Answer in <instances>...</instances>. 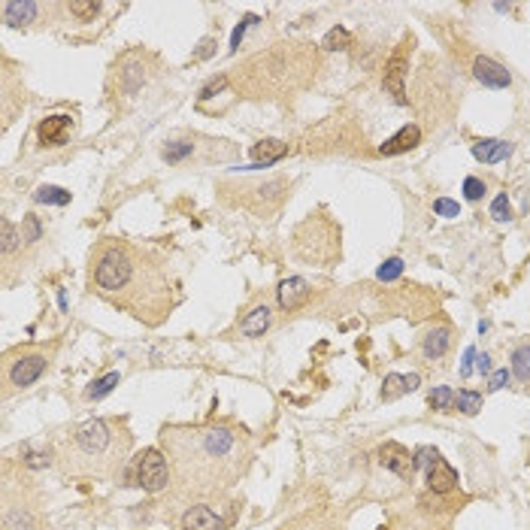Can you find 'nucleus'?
Wrapping results in <instances>:
<instances>
[{
	"mask_svg": "<svg viewBox=\"0 0 530 530\" xmlns=\"http://www.w3.org/2000/svg\"><path fill=\"white\" fill-rule=\"evenodd\" d=\"M88 282L109 306L134 315L149 327H158L161 321L170 319L179 300L176 279L164 255L115 237L100 240L91 249Z\"/></svg>",
	"mask_w": 530,
	"mask_h": 530,
	"instance_id": "1",
	"label": "nucleus"
},
{
	"mask_svg": "<svg viewBox=\"0 0 530 530\" xmlns=\"http://www.w3.org/2000/svg\"><path fill=\"white\" fill-rule=\"evenodd\" d=\"M176 488L191 497L224 494L246 476L252 446L233 424H170L161 430Z\"/></svg>",
	"mask_w": 530,
	"mask_h": 530,
	"instance_id": "2",
	"label": "nucleus"
},
{
	"mask_svg": "<svg viewBox=\"0 0 530 530\" xmlns=\"http://www.w3.org/2000/svg\"><path fill=\"white\" fill-rule=\"evenodd\" d=\"M130 430L119 418H91L73 428L58 443L55 458L67 476L79 479H113L130 454Z\"/></svg>",
	"mask_w": 530,
	"mask_h": 530,
	"instance_id": "3",
	"label": "nucleus"
},
{
	"mask_svg": "<svg viewBox=\"0 0 530 530\" xmlns=\"http://www.w3.org/2000/svg\"><path fill=\"white\" fill-rule=\"evenodd\" d=\"M291 67H315V55L303 46H285L267 55H257L233 76L237 88L249 91L252 97H273V91H291L300 82L297 70Z\"/></svg>",
	"mask_w": 530,
	"mask_h": 530,
	"instance_id": "4",
	"label": "nucleus"
},
{
	"mask_svg": "<svg viewBox=\"0 0 530 530\" xmlns=\"http://www.w3.org/2000/svg\"><path fill=\"white\" fill-rule=\"evenodd\" d=\"M233 191H240L237 203L246 206L249 212L255 216H270V212L279 209V203L288 197V179L276 176V179H267V182H242Z\"/></svg>",
	"mask_w": 530,
	"mask_h": 530,
	"instance_id": "5",
	"label": "nucleus"
},
{
	"mask_svg": "<svg viewBox=\"0 0 530 530\" xmlns=\"http://www.w3.org/2000/svg\"><path fill=\"white\" fill-rule=\"evenodd\" d=\"M49 358L43 352H21V355H6L3 360V382H6V394L12 388H27L46 373Z\"/></svg>",
	"mask_w": 530,
	"mask_h": 530,
	"instance_id": "6",
	"label": "nucleus"
},
{
	"mask_svg": "<svg viewBox=\"0 0 530 530\" xmlns=\"http://www.w3.org/2000/svg\"><path fill=\"white\" fill-rule=\"evenodd\" d=\"M173 482L170 476V461L164 458L161 448H143V454H137V485L149 494H161L167 485Z\"/></svg>",
	"mask_w": 530,
	"mask_h": 530,
	"instance_id": "7",
	"label": "nucleus"
},
{
	"mask_svg": "<svg viewBox=\"0 0 530 530\" xmlns=\"http://www.w3.org/2000/svg\"><path fill=\"white\" fill-rule=\"evenodd\" d=\"M149 76H152V55H146V51H128L115 64V85L128 97L149 82Z\"/></svg>",
	"mask_w": 530,
	"mask_h": 530,
	"instance_id": "8",
	"label": "nucleus"
},
{
	"mask_svg": "<svg viewBox=\"0 0 530 530\" xmlns=\"http://www.w3.org/2000/svg\"><path fill=\"white\" fill-rule=\"evenodd\" d=\"M182 530H227V518H222L209 503H194L182 512Z\"/></svg>",
	"mask_w": 530,
	"mask_h": 530,
	"instance_id": "9",
	"label": "nucleus"
},
{
	"mask_svg": "<svg viewBox=\"0 0 530 530\" xmlns=\"http://www.w3.org/2000/svg\"><path fill=\"white\" fill-rule=\"evenodd\" d=\"M379 463L385 470H391L394 476H400V479H412V473H415V458L409 454V448H403L400 443H385L379 448Z\"/></svg>",
	"mask_w": 530,
	"mask_h": 530,
	"instance_id": "10",
	"label": "nucleus"
},
{
	"mask_svg": "<svg viewBox=\"0 0 530 530\" xmlns=\"http://www.w3.org/2000/svg\"><path fill=\"white\" fill-rule=\"evenodd\" d=\"M424 470H428V488L433 494H448V491L458 488V470H454L446 458H439V452L433 454Z\"/></svg>",
	"mask_w": 530,
	"mask_h": 530,
	"instance_id": "11",
	"label": "nucleus"
},
{
	"mask_svg": "<svg viewBox=\"0 0 530 530\" xmlns=\"http://www.w3.org/2000/svg\"><path fill=\"white\" fill-rule=\"evenodd\" d=\"M473 76L479 79L485 88H509L512 85V73L506 70L500 61H494V58H485V55H479L473 61Z\"/></svg>",
	"mask_w": 530,
	"mask_h": 530,
	"instance_id": "12",
	"label": "nucleus"
},
{
	"mask_svg": "<svg viewBox=\"0 0 530 530\" xmlns=\"http://www.w3.org/2000/svg\"><path fill=\"white\" fill-rule=\"evenodd\" d=\"M309 297H312V288H309V282L300 276H288V279H282V285H279V306H282L285 312L300 309Z\"/></svg>",
	"mask_w": 530,
	"mask_h": 530,
	"instance_id": "13",
	"label": "nucleus"
},
{
	"mask_svg": "<svg viewBox=\"0 0 530 530\" xmlns=\"http://www.w3.org/2000/svg\"><path fill=\"white\" fill-rule=\"evenodd\" d=\"M40 10H43V3H36V0H6L3 3V21L10 27H27L31 21H36Z\"/></svg>",
	"mask_w": 530,
	"mask_h": 530,
	"instance_id": "14",
	"label": "nucleus"
},
{
	"mask_svg": "<svg viewBox=\"0 0 530 530\" xmlns=\"http://www.w3.org/2000/svg\"><path fill=\"white\" fill-rule=\"evenodd\" d=\"M403 76H406V49H397L385 67V88L397 97V103H406V88H403Z\"/></svg>",
	"mask_w": 530,
	"mask_h": 530,
	"instance_id": "15",
	"label": "nucleus"
},
{
	"mask_svg": "<svg viewBox=\"0 0 530 530\" xmlns=\"http://www.w3.org/2000/svg\"><path fill=\"white\" fill-rule=\"evenodd\" d=\"M70 115H49L36 124V137H40L43 146H61L70 134Z\"/></svg>",
	"mask_w": 530,
	"mask_h": 530,
	"instance_id": "16",
	"label": "nucleus"
},
{
	"mask_svg": "<svg viewBox=\"0 0 530 530\" xmlns=\"http://www.w3.org/2000/svg\"><path fill=\"white\" fill-rule=\"evenodd\" d=\"M512 154V143L506 139H479L473 143V158L482 161V164H500Z\"/></svg>",
	"mask_w": 530,
	"mask_h": 530,
	"instance_id": "17",
	"label": "nucleus"
},
{
	"mask_svg": "<svg viewBox=\"0 0 530 530\" xmlns=\"http://www.w3.org/2000/svg\"><path fill=\"white\" fill-rule=\"evenodd\" d=\"M270 321H273V309L267 303H257L246 312V319L240 321V334L242 336H264V330L270 327Z\"/></svg>",
	"mask_w": 530,
	"mask_h": 530,
	"instance_id": "18",
	"label": "nucleus"
},
{
	"mask_svg": "<svg viewBox=\"0 0 530 530\" xmlns=\"http://www.w3.org/2000/svg\"><path fill=\"white\" fill-rule=\"evenodd\" d=\"M418 143H422V130H418V124H406V128L397 130L388 143L379 146V154H400V152L415 149Z\"/></svg>",
	"mask_w": 530,
	"mask_h": 530,
	"instance_id": "19",
	"label": "nucleus"
},
{
	"mask_svg": "<svg viewBox=\"0 0 530 530\" xmlns=\"http://www.w3.org/2000/svg\"><path fill=\"white\" fill-rule=\"evenodd\" d=\"M448 343H452V330H448V327H433L430 334L424 336V343H422L424 358H428V360L443 358L448 352Z\"/></svg>",
	"mask_w": 530,
	"mask_h": 530,
	"instance_id": "20",
	"label": "nucleus"
},
{
	"mask_svg": "<svg viewBox=\"0 0 530 530\" xmlns=\"http://www.w3.org/2000/svg\"><path fill=\"white\" fill-rule=\"evenodd\" d=\"M252 154L257 161H264V164H276L282 154H288V143H279V139H264V143H257Z\"/></svg>",
	"mask_w": 530,
	"mask_h": 530,
	"instance_id": "21",
	"label": "nucleus"
},
{
	"mask_svg": "<svg viewBox=\"0 0 530 530\" xmlns=\"http://www.w3.org/2000/svg\"><path fill=\"white\" fill-rule=\"evenodd\" d=\"M512 376L518 382H525V385H530V343L518 345V349L512 352Z\"/></svg>",
	"mask_w": 530,
	"mask_h": 530,
	"instance_id": "22",
	"label": "nucleus"
},
{
	"mask_svg": "<svg viewBox=\"0 0 530 530\" xmlns=\"http://www.w3.org/2000/svg\"><path fill=\"white\" fill-rule=\"evenodd\" d=\"M0 233H3V240H0V246H3V257L10 261V255L21 246V231L10 222V218H0Z\"/></svg>",
	"mask_w": 530,
	"mask_h": 530,
	"instance_id": "23",
	"label": "nucleus"
},
{
	"mask_svg": "<svg viewBox=\"0 0 530 530\" xmlns=\"http://www.w3.org/2000/svg\"><path fill=\"white\" fill-rule=\"evenodd\" d=\"M454 406H458V412H463V415H479L482 406H485V397H482V391H458Z\"/></svg>",
	"mask_w": 530,
	"mask_h": 530,
	"instance_id": "24",
	"label": "nucleus"
},
{
	"mask_svg": "<svg viewBox=\"0 0 530 530\" xmlns=\"http://www.w3.org/2000/svg\"><path fill=\"white\" fill-rule=\"evenodd\" d=\"M34 200L36 203H49V206H64V203H70V191H64L58 185H43V188H36Z\"/></svg>",
	"mask_w": 530,
	"mask_h": 530,
	"instance_id": "25",
	"label": "nucleus"
},
{
	"mask_svg": "<svg viewBox=\"0 0 530 530\" xmlns=\"http://www.w3.org/2000/svg\"><path fill=\"white\" fill-rule=\"evenodd\" d=\"M119 382H122L119 373H106V376H100V379L91 382V388L85 391V397H88V400H100V397H106L115 385H119Z\"/></svg>",
	"mask_w": 530,
	"mask_h": 530,
	"instance_id": "26",
	"label": "nucleus"
},
{
	"mask_svg": "<svg viewBox=\"0 0 530 530\" xmlns=\"http://www.w3.org/2000/svg\"><path fill=\"white\" fill-rule=\"evenodd\" d=\"M349 43H352V34L336 25V27H330L327 36L321 40V49L325 51H343V49H349Z\"/></svg>",
	"mask_w": 530,
	"mask_h": 530,
	"instance_id": "27",
	"label": "nucleus"
},
{
	"mask_svg": "<svg viewBox=\"0 0 530 530\" xmlns=\"http://www.w3.org/2000/svg\"><path fill=\"white\" fill-rule=\"evenodd\" d=\"M279 530H330L325 521L319 518V515H312V512H306V515H297V518H291V521H285Z\"/></svg>",
	"mask_w": 530,
	"mask_h": 530,
	"instance_id": "28",
	"label": "nucleus"
},
{
	"mask_svg": "<svg viewBox=\"0 0 530 530\" xmlns=\"http://www.w3.org/2000/svg\"><path fill=\"white\" fill-rule=\"evenodd\" d=\"M454 397H458V394H454L448 385H439V388H433V391H430L428 403H430V406L437 409V412H448V409L454 406Z\"/></svg>",
	"mask_w": 530,
	"mask_h": 530,
	"instance_id": "29",
	"label": "nucleus"
},
{
	"mask_svg": "<svg viewBox=\"0 0 530 530\" xmlns=\"http://www.w3.org/2000/svg\"><path fill=\"white\" fill-rule=\"evenodd\" d=\"M67 10L76 16V21H91L100 12V3L97 0H70Z\"/></svg>",
	"mask_w": 530,
	"mask_h": 530,
	"instance_id": "30",
	"label": "nucleus"
},
{
	"mask_svg": "<svg viewBox=\"0 0 530 530\" xmlns=\"http://www.w3.org/2000/svg\"><path fill=\"white\" fill-rule=\"evenodd\" d=\"M406 394V376H397V373H388L385 376V388H382V400H397V397Z\"/></svg>",
	"mask_w": 530,
	"mask_h": 530,
	"instance_id": "31",
	"label": "nucleus"
},
{
	"mask_svg": "<svg viewBox=\"0 0 530 530\" xmlns=\"http://www.w3.org/2000/svg\"><path fill=\"white\" fill-rule=\"evenodd\" d=\"M400 276H403V261L400 257H388V261L376 270L379 282H394V279H400Z\"/></svg>",
	"mask_w": 530,
	"mask_h": 530,
	"instance_id": "32",
	"label": "nucleus"
},
{
	"mask_svg": "<svg viewBox=\"0 0 530 530\" xmlns=\"http://www.w3.org/2000/svg\"><path fill=\"white\" fill-rule=\"evenodd\" d=\"M21 240H25L27 246H34L36 240H43V227H40V218L36 216H25V222H21Z\"/></svg>",
	"mask_w": 530,
	"mask_h": 530,
	"instance_id": "33",
	"label": "nucleus"
},
{
	"mask_svg": "<svg viewBox=\"0 0 530 530\" xmlns=\"http://www.w3.org/2000/svg\"><path fill=\"white\" fill-rule=\"evenodd\" d=\"M463 197H467V200H482L485 197V182L479 176H467V179H463Z\"/></svg>",
	"mask_w": 530,
	"mask_h": 530,
	"instance_id": "34",
	"label": "nucleus"
},
{
	"mask_svg": "<svg viewBox=\"0 0 530 530\" xmlns=\"http://www.w3.org/2000/svg\"><path fill=\"white\" fill-rule=\"evenodd\" d=\"M191 149L194 146L191 143H167V149H164V158L170 161V164H176V161H182V158H188Z\"/></svg>",
	"mask_w": 530,
	"mask_h": 530,
	"instance_id": "35",
	"label": "nucleus"
},
{
	"mask_svg": "<svg viewBox=\"0 0 530 530\" xmlns=\"http://www.w3.org/2000/svg\"><path fill=\"white\" fill-rule=\"evenodd\" d=\"M491 216L497 218V222H509L512 218V206H509V197L500 194L494 203H491Z\"/></svg>",
	"mask_w": 530,
	"mask_h": 530,
	"instance_id": "36",
	"label": "nucleus"
},
{
	"mask_svg": "<svg viewBox=\"0 0 530 530\" xmlns=\"http://www.w3.org/2000/svg\"><path fill=\"white\" fill-rule=\"evenodd\" d=\"M433 212H437V216H443V218H454V216H461V206H458V200L439 197V200L433 203Z\"/></svg>",
	"mask_w": 530,
	"mask_h": 530,
	"instance_id": "37",
	"label": "nucleus"
},
{
	"mask_svg": "<svg viewBox=\"0 0 530 530\" xmlns=\"http://www.w3.org/2000/svg\"><path fill=\"white\" fill-rule=\"evenodd\" d=\"M509 379H512V373L506 370V367H503V370H494L488 376V391H500V388H506V385H509Z\"/></svg>",
	"mask_w": 530,
	"mask_h": 530,
	"instance_id": "38",
	"label": "nucleus"
},
{
	"mask_svg": "<svg viewBox=\"0 0 530 530\" xmlns=\"http://www.w3.org/2000/svg\"><path fill=\"white\" fill-rule=\"evenodd\" d=\"M227 82H231V79H227V76H218V79H212V82H209V85H206L203 91H200V97H203V100H206V97H212V94H216V91H222V88H224Z\"/></svg>",
	"mask_w": 530,
	"mask_h": 530,
	"instance_id": "39",
	"label": "nucleus"
},
{
	"mask_svg": "<svg viewBox=\"0 0 530 530\" xmlns=\"http://www.w3.org/2000/svg\"><path fill=\"white\" fill-rule=\"evenodd\" d=\"M473 360H476V349H467V352H463V360H461V376L463 379L473 373Z\"/></svg>",
	"mask_w": 530,
	"mask_h": 530,
	"instance_id": "40",
	"label": "nucleus"
},
{
	"mask_svg": "<svg viewBox=\"0 0 530 530\" xmlns=\"http://www.w3.org/2000/svg\"><path fill=\"white\" fill-rule=\"evenodd\" d=\"M255 21H257L255 16H249V19H246V21H242V25L237 27V31H233V46H231V51H237V46H240V40H242V34H246V27H249V25H255Z\"/></svg>",
	"mask_w": 530,
	"mask_h": 530,
	"instance_id": "41",
	"label": "nucleus"
},
{
	"mask_svg": "<svg viewBox=\"0 0 530 530\" xmlns=\"http://www.w3.org/2000/svg\"><path fill=\"white\" fill-rule=\"evenodd\" d=\"M49 461H51V458H49L46 452H34V454H27V458H25L27 467H43V463H49Z\"/></svg>",
	"mask_w": 530,
	"mask_h": 530,
	"instance_id": "42",
	"label": "nucleus"
},
{
	"mask_svg": "<svg viewBox=\"0 0 530 530\" xmlns=\"http://www.w3.org/2000/svg\"><path fill=\"white\" fill-rule=\"evenodd\" d=\"M476 367H479L482 376H491V358L488 355H476Z\"/></svg>",
	"mask_w": 530,
	"mask_h": 530,
	"instance_id": "43",
	"label": "nucleus"
},
{
	"mask_svg": "<svg viewBox=\"0 0 530 530\" xmlns=\"http://www.w3.org/2000/svg\"><path fill=\"white\" fill-rule=\"evenodd\" d=\"M212 46H216V40H203V43H200V51H197L194 58H206V55L212 51Z\"/></svg>",
	"mask_w": 530,
	"mask_h": 530,
	"instance_id": "44",
	"label": "nucleus"
},
{
	"mask_svg": "<svg viewBox=\"0 0 530 530\" xmlns=\"http://www.w3.org/2000/svg\"><path fill=\"white\" fill-rule=\"evenodd\" d=\"M415 388H418V373H412V376H406V394L415 391Z\"/></svg>",
	"mask_w": 530,
	"mask_h": 530,
	"instance_id": "45",
	"label": "nucleus"
}]
</instances>
